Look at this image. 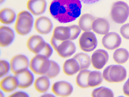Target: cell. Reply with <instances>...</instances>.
<instances>
[{
  "instance_id": "484cf974",
  "label": "cell",
  "mask_w": 129,
  "mask_h": 97,
  "mask_svg": "<svg viewBox=\"0 0 129 97\" xmlns=\"http://www.w3.org/2000/svg\"><path fill=\"white\" fill-rule=\"evenodd\" d=\"M73 58L78 62L80 67V71L87 69L90 66L91 59L86 54L80 53L75 55Z\"/></svg>"
},
{
  "instance_id": "52a82bcc",
  "label": "cell",
  "mask_w": 129,
  "mask_h": 97,
  "mask_svg": "<svg viewBox=\"0 0 129 97\" xmlns=\"http://www.w3.org/2000/svg\"><path fill=\"white\" fill-rule=\"evenodd\" d=\"M29 65V60L27 58L22 54L14 56L10 61V70L14 74L27 69Z\"/></svg>"
},
{
  "instance_id": "30bf717a",
  "label": "cell",
  "mask_w": 129,
  "mask_h": 97,
  "mask_svg": "<svg viewBox=\"0 0 129 97\" xmlns=\"http://www.w3.org/2000/svg\"><path fill=\"white\" fill-rule=\"evenodd\" d=\"M34 27L36 30L40 34L46 35L49 34L53 27L51 19L44 16H41L36 20Z\"/></svg>"
},
{
  "instance_id": "ac0fdd59",
  "label": "cell",
  "mask_w": 129,
  "mask_h": 97,
  "mask_svg": "<svg viewBox=\"0 0 129 97\" xmlns=\"http://www.w3.org/2000/svg\"><path fill=\"white\" fill-rule=\"evenodd\" d=\"M71 31L69 27L58 26L54 29L52 37L56 40L62 42L69 40Z\"/></svg>"
},
{
  "instance_id": "44dd1931",
  "label": "cell",
  "mask_w": 129,
  "mask_h": 97,
  "mask_svg": "<svg viewBox=\"0 0 129 97\" xmlns=\"http://www.w3.org/2000/svg\"><path fill=\"white\" fill-rule=\"evenodd\" d=\"M95 18L92 15L88 13L84 14L80 17L78 26L83 32L91 31L93 22Z\"/></svg>"
},
{
  "instance_id": "4dcf8cb0",
  "label": "cell",
  "mask_w": 129,
  "mask_h": 97,
  "mask_svg": "<svg viewBox=\"0 0 129 97\" xmlns=\"http://www.w3.org/2000/svg\"><path fill=\"white\" fill-rule=\"evenodd\" d=\"M53 53V50L49 44L46 42L45 45L39 53L37 55H41L49 59Z\"/></svg>"
},
{
  "instance_id": "836d02e7",
  "label": "cell",
  "mask_w": 129,
  "mask_h": 97,
  "mask_svg": "<svg viewBox=\"0 0 129 97\" xmlns=\"http://www.w3.org/2000/svg\"><path fill=\"white\" fill-rule=\"evenodd\" d=\"M123 91L125 95L129 96V78L123 85Z\"/></svg>"
},
{
  "instance_id": "d590c367",
  "label": "cell",
  "mask_w": 129,
  "mask_h": 97,
  "mask_svg": "<svg viewBox=\"0 0 129 97\" xmlns=\"http://www.w3.org/2000/svg\"><path fill=\"white\" fill-rule=\"evenodd\" d=\"M84 4H87V5H90L97 2L100 0H80Z\"/></svg>"
},
{
  "instance_id": "ba28073f",
  "label": "cell",
  "mask_w": 129,
  "mask_h": 97,
  "mask_svg": "<svg viewBox=\"0 0 129 97\" xmlns=\"http://www.w3.org/2000/svg\"><path fill=\"white\" fill-rule=\"evenodd\" d=\"M122 43L120 36L115 32H109L104 35L102 40L103 46L106 49L113 50L119 47Z\"/></svg>"
},
{
  "instance_id": "7c38bea8",
  "label": "cell",
  "mask_w": 129,
  "mask_h": 97,
  "mask_svg": "<svg viewBox=\"0 0 129 97\" xmlns=\"http://www.w3.org/2000/svg\"><path fill=\"white\" fill-rule=\"evenodd\" d=\"M52 90L56 96L66 97L72 94L73 91V88L70 83L61 81L54 83L52 86Z\"/></svg>"
},
{
  "instance_id": "83f0119b",
  "label": "cell",
  "mask_w": 129,
  "mask_h": 97,
  "mask_svg": "<svg viewBox=\"0 0 129 97\" xmlns=\"http://www.w3.org/2000/svg\"><path fill=\"white\" fill-rule=\"evenodd\" d=\"M112 91L108 88L102 87L95 89L92 91L91 96L96 97H113Z\"/></svg>"
},
{
  "instance_id": "603a6c76",
  "label": "cell",
  "mask_w": 129,
  "mask_h": 97,
  "mask_svg": "<svg viewBox=\"0 0 129 97\" xmlns=\"http://www.w3.org/2000/svg\"><path fill=\"white\" fill-rule=\"evenodd\" d=\"M103 74L98 71H90L88 78L89 87H94L98 86L102 83L103 80Z\"/></svg>"
},
{
  "instance_id": "d6986e66",
  "label": "cell",
  "mask_w": 129,
  "mask_h": 97,
  "mask_svg": "<svg viewBox=\"0 0 129 97\" xmlns=\"http://www.w3.org/2000/svg\"><path fill=\"white\" fill-rule=\"evenodd\" d=\"M0 87L1 89L4 92H12L18 87L17 79L14 76H7L1 81Z\"/></svg>"
},
{
  "instance_id": "d4e9b609",
  "label": "cell",
  "mask_w": 129,
  "mask_h": 97,
  "mask_svg": "<svg viewBox=\"0 0 129 97\" xmlns=\"http://www.w3.org/2000/svg\"><path fill=\"white\" fill-rule=\"evenodd\" d=\"M113 59L117 63L122 64L126 63L129 58V53L125 48H120L116 50L113 55Z\"/></svg>"
},
{
  "instance_id": "f546056e",
  "label": "cell",
  "mask_w": 129,
  "mask_h": 97,
  "mask_svg": "<svg viewBox=\"0 0 129 97\" xmlns=\"http://www.w3.org/2000/svg\"><path fill=\"white\" fill-rule=\"evenodd\" d=\"M70 28L71 36L69 40H74L78 37L81 32V30L78 26L73 25L69 26Z\"/></svg>"
},
{
  "instance_id": "8fae6325",
  "label": "cell",
  "mask_w": 129,
  "mask_h": 97,
  "mask_svg": "<svg viewBox=\"0 0 129 97\" xmlns=\"http://www.w3.org/2000/svg\"><path fill=\"white\" fill-rule=\"evenodd\" d=\"M55 50L61 57L66 58L70 57L75 53L76 47L71 40H68L60 42Z\"/></svg>"
},
{
  "instance_id": "d6a6232c",
  "label": "cell",
  "mask_w": 129,
  "mask_h": 97,
  "mask_svg": "<svg viewBox=\"0 0 129 97\" xmlns=\"http://www.w3.org/2000/svg\"><path fill=\"white\" fill-rule=\"evenodd\" d=\"M120 33L124 39L129 40V23L124 24L120 28Z\"/></svg>"
},
{
  "instance_id": "cb8c5ba5",
  "label": "cell",
  "mask_w": 129,
  "mask_h": 97,
  "mask_svg": "<svg viewBox=\"0 0 129 97\" xmlns=\"http://www.w3.org/2000/svg\"><path fill=\"white\" fill-rule=\"evenodd\" d=\"M49 79L45 75L40 77L36 79L34 84L36 90L40 93L47 92L50 86Z\"/></svg>"
},
{
  "instance_id": "2e32d148",
  "label": "cell",
  "mask_w": 129,
  "mask_h": 97,
  "mask_svg": "<svg viewBox=\"0 0 129 97\" xmlns=\"http://www.w3.org/2000/svg\"><path fill=\"white\" fill-rule=\"evenodd\" d=\"M15 38L13 31L6 26L0 27V46L2 47L8 46L13 42Z\"/></svg>"
},
{
  "instance_id": "9a60e30c",
  "label": "cell",
  "mask_w": 129,
  "mask_h": 97,
  "mask_svg": "<svg viewBox=\"0 0 129 97\" xmlns=\"http://www.w3.org/2000/svg\"><path fill=\"white\" fill-rule=\"evenodd\" d=\"M14 76L17 79L18 87L20 88L25 89L29 87L33 82V75L27 69L14 74Z\"/></svg>"
},
{
  "instance_id": "4316f807",
  "label": "cell",
  "mask_w": 129,
  "mask_h": 97,
  "mask_svg": "<svg viewBox=\"0 0 129 97\" xmlns=\"http://www.w3.org/2000/svg\"><path fill=\"white\" fill-rule=\"evenodd\" d=\"M90 71L86 69L79 71L76 79V83L79 87L82 88L89 87L88 84V78Z\"/></svg>"
},
{
  "instance_id": "e0dca14e",
  "label": "cell",
  "mask_w": 129,
  "mask_h": 97,
  "mask_svg": "<svg viewBox=\"0 0 129 97\" xmlns=\"http://www.w3.org/2000/svg\"><path fill=\"white\" fill-rule=\"evenodd\" d=\"M92 30L96 34L105 35L109 31V23L106 19L102 18H96L92 23Z\"/></svg>"
},
{
  "instance_id": "f1b7e54d",
  "label": "cell",
  "mask_w": 129,
  "mask_h": 97,
  "mask_svg": "<svg viewBox=\"0 0 129 97\" xmlns=\"http://www.w3.org/2000/svg\"><path fill=\"white\" fill-rule=\"evenodd\" d=\"M50 66L48 71L44 75L49 79H53L59 74L60 68L59 65L53 61L50 60Z\"/></svg>"
},
{
  "instance_id": "5b68a950",
  "label": "cell",
  "mask_w": 129,
  "mask_h": 97,
  "mask_svg": "<svg viewBox=\"0 0 129 97\" xmlns=\"http://www.w3.org/2000/svg\"><path fill=\"white\" fill-rule=\"evenodd\" d=\"M50 65V60L41 55H36L31 59L29 66L31 70L36 74L44 75Z\"/></svg>"
},
{
  "instance_id": "8992f818",
  "label": "cell",
  "mask_w": 129,
  "mask_h": 97,
  "mask_svg": "<svg viewBox=\"0 0 129 97\" xmlns=\"http://www.w3.org/2000/svg\"><path fill=\"white\" fill-rule=\"evenodd\" d=\"M79 43L80 49L87 52L93 51L98 44L96 35L90 31L83 32L80 36Z\"/></svg>"
},
{
  "instance_id": "6da1fadb",
  "label": "cell",
  "mask_w": 129,
  "mask_h": 97,
  "mask_svg": "<svg viewBox=\"0 0 129 97\" xmlns=\"http://www.w3.org/2000/svg\"><path fill=\"white\" fill-rule=\"evenodd\" d=\"M82 5L80 0H53L49 7L50 14L59 22L74 21L80 16Z\"/></svg>"
},
{
  "instance_id": "3957f363",
  "label": "cell",
  "mask_w": 129,
  "mask_h": 97,
  "mask_svg": "<svg viewBox=\"0 0 129 97\" xmlns=\"http://www.w3.org/2000/svg\"><path fill=\"white\" fill-rule=\"evenodd\" d=\"M103 79L108 82L111 83L121 82L125 79L127 76L126 69L120 65H111L104 70Z\"/></svg>"
},
{
  "instance_id": "4fadbf2b",
  "label": "cell",
  "mask_w": 129,
  "mask_h": 97,
  "mask_svg": "<svg viewBox=\"0 0 129 97\" xmlns=\"http://www.w3.org/2000/svg\"><path fill=\"white\" fill-rule=\"evenodd\" d=\"M47 5L46 0H28L27 7L32 15L39 16L45 13Z\"/></svg>"
},
{
  "instance_id": "ffe728a7",
  "label": "cell",
  "mask_w": 129,
  "mask_h": 97,
  "mask_svg": "<svg viewBox=\"0 0 129 97\" xmlns=\"http://www.w3.org/2000/svg\"><path fill=\"white\" fill-rule=\"evenodd\" d=\"M79 64L74 58L67 60L63 64V70L64 74L69 76L74 75L80 71Z\"/></svg>"
},
{
  "instance_id": "277c9868",
  "label": "cell",
  "mask_w": 129,
  "mask_h": 97,
  "mask_svg": "<svg viewBox=\"0 0 129 97\" xmlns=\"http://www.w3.org/2000/svg\"><path fill=\"white\" fill-rule=\"evenodd\" d=\"M110 15L111 19L115 23H123L127 21L129 16V7L124 2H116L113 4Z\"/></svg>"
},
{
  "instance_id": "7a4b0ae2",
  "label": "cell",
  "mask_w": 129,
  "mask_h": 97,
  "mask_svg": "<svg viewBox=\"0 0 129 97\" xmlns=\"http://www.w3.org/2000/svg\"><path fill=\"white\" fill-rule=\"evenodd\" d=\"M34 23L33 17L29 12L26 10L21 11L17 16L15 30L20 35H26L31 31Z\"/></svg>"
},
{
  "instance_id": "74e56055",
  "label": "cell",
  "mask_w": 129,
  "mask_h": 97,
  "mask_svg": "<svg viewBox=\"0 0 129 97\" xmlns=\"http://www.w3.org/2000/svg\"><path fill=\"white\" fill-rule=\"evenodd\" d=\"M5 0H0V3L1 4L3 3L4 2H5Z\"/></svg>"
},
{
  "instance_id": "5bb4252c",
  "label": "cell",
  "mask_w": 129,
  "mask_h": 97,
  "mask_svg": "<svg viewBox=\"0 0 129 97\" xmlns=\"http://www.w3.org/2000/svg\"><path fill=\"white\" fill-rule=\"evenodd\" d=\"M46 43L41 36L34 35L28 39L26 45L28 50L37 55L42 49Z\"/></svg>"
},
{
  "instance_id": "7402d4cb",
  "label": "cell",
  "mask_w": 129,
  "mask_h": 97,
  "mask_svg": "<svg viewBox=\"0 0 129 97\" xmlns=\"http://www.w3.org/2000/svg\"><path fill=\"white\" fill-rule=\"evenodd\" d=\"M17 16L15 11L10 8H3L0 11V21L2 23L10 25L16 19Z\"/></svg>"
},
{
  "instance_id": "1f68e13d",
  "label": "cell",
  "mask_w": 129,
  "mask_h": 97,
  "mask_svg": "<svg viewBox=\"0 0 129 97\" xmlns=\"http://www.w3.org/2000/svg\"><path fill=\"white\" fill-rule=\"evenodd\" d=\"M10 67V65L6 61L3 60L0 61V76L1 78L8 74Z\"/></svg>"
},
{
  "instance_id": "e575fe53",
  "label": "cell",
  "mask_w": 129,
  "mask_h": 97,
  "mask_svg": "<svg viewBox=\"0 0 129 97\" xmlns=\"http://www.w3.org/2000/svg\"><path fill=\"white\" fill-rule=\"evenodd\" d=\"M10 97H28V95L25 92L21 91H17L12 94Z\"/></svg>"
},
{
  "instance_id": "8d00e7d4",
  "label": "cell",
  "mask_w": 129,
  "mask_h": 97,
  "mask_svg": "<svg viewBox=\"0 0 129 97\" xmlns=\"http://www.w3.org/2000/svg\"><path fill=\"white\" fill-rule=\"evenodd\" d=\"M41 96L52 97L54 96L50 94H46L43 95L42 96Z\"/></svg>"
},
{
  "instance_id": "9c48e42d",
  "label": "cell",
  "mask_w": 129,
  "mask_h": 97,
  "mask_svg": "<svg viewBox=\"0 0 129 97\" xmlns=\"http://www.w3.org/2000/svg\"><path fill=\"white\" fill-rule=\"evenodd\" d=\"M109 56L105 50L99 49L95 51L92 55L91 62L93 67L98 70H101L108 62Z\"/></svg>"
}]
</instances>
